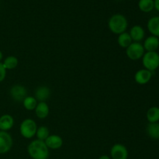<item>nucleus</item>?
Returning <instances> with one entry per match:
<instances>
[{
    "mask_svg": "<svg viewBox=\"0 0 159 159\" xmlns=\"http://www.w3.org/2000/svg\"><path fill=\"white\" fill-rule=\"evenodd\" d=\"M27 152L32 159H48L49 148L44 141L37 139L31 141L27 147Z\"/></svg>",
    "mask_w": 159,
    "mask_h": 159,
    "instance_id": "obj_1",
    "label": "nucleus"
},
{
    "mask_svg": "<svg viewBox=\"0 0 159 159\" xmlns=\"http://www.w3.org/2000/svg\"><path fill=\"white\" fill-rule=\"evenodd\" d=\"M127 26H128V22L127 18L122 14H114L109 19L108 27L113 34L119 35L126 32Z\"/></svg>",
    "mask_w": 159,
    "mask_h": 159,
    "instance_id": "obj_2",
    "label": "nucleus"
},
{
    "mask_svg": "<svg viewBox=\"0 0 159 159\" xmlns=\"http://www.w3.org/2000/svg\"><path fill=\"white\" fill-rule=\"evenodd\" d=\"M142 64L144 68L155 71L159 68V54L157 51H148L142 57Z\"/></svg>",
    "mask_w": 159,
    "mask_h": 159,
    "instance_id": "obj_3",
    "label": "nucleus"
},
{
    "mask_svg": "<svg viewBox=\"0 0 159 159\" xmlns=\"http://www.w3.org/2000/svg\"><path fill=\"white\" fill-rule=\"evenodd\" d=\"M37 126L35 121L32 119H25L22 121L20 126V134L26 139H31L36 135Z\"/></svg>",
    "mask_w": 159,
    "mask_h": 159,
    "instance_id": "obj_4",
    "label": "nucleus"
},
{
    "mask_svg": "<svg viewBox=\"0 0 159 159\" xmlns=\"http://www.w3.org/2000/svg\"><path fill=\"white\" fill-rule=\"evenodd\" d=\"M144 54V48L143 44L138 42H133L127 48H126V55L132 61L142 58Z\"/></svg>",
    "mask_w": 159,
    "mask_h": 159,
    "instance_id": "obj_5",
    "label": "nucleus"
},
{
    "mask_svg": "<svg viewBox=\"0 0 159 159\" xmlns=\"http://www.w3.org/2000/svg\"><path fill=\"white\" fill-rule=\"evenodd\" d=\"M9 95L16 102H23V99L27 96V90L25 86L17 84L11 87Z\"/></svg>",
    "mask_w": 159,
    "mask_h": 159,
    "instance_id": "obj_6",
    "label": "nucleus"
},
{
    "mask_svg": "<svg viewBox=\"0 0 159 159\" xmlns=\"http://www.w3.org/2000/svg\"><path fill=\"white\" fill-rule=\"evenodd\" d=\"M13 144L12 138L8 132L0 130V155H3L11 150Z\"/></svg>",
    "mask_w": 159,
    "mask_h": 159,
    "instance_id": "obj_7",
    "label": "nucleus"
},
{
    "mask_svg": "<svg viewBox=\"0 0 159 159\" xmlns=\"http://www.w3.org/2000/svg\"><path fill=\"white\" fill-rule=\"evenodd\" d=\"M110 155L113 159H127L128 151L122 144H115L110 149Z\"/></svg>",
    "mask_w": 159,
    "mask_h": 159,
    "instance_id": "obj_8",
    "label": "nucleus"
},
{
    "mask_svg": "<svg viewBox=\"0 0 159 159\" xmlns=\"http://www.w3.org/2000/svg\"><path fill=\"white\" fill-rule=\"evenodd\" d=\"M152 78V72L145 69L142 68L140 69L135 73L134 75V80L139 85H146L151 81Z\"/></svg>",
    "mask_w": 159,
    "mask_h": 159,
    "instance_id": "obj_9",
    "label": "nucleus"
},
{
    "mask_svg": "<svg viewBox=\"0 0 159 159\" xmlns=\"http://www.w3.org/2000/svg\"><path fill=\"white\" fill-rule=\"evenodd\" d=\"M47 147L52 150H57L61 148L63 145V140L60 136L57 134L49 135L48 138L44 141Z\"/></svg>",
    "mask_w": 159,
    "mask_h": 159,
    "instance_id": "obj_10",
    "label": "nucleus"
},
{
    "mask_svg": "<svg viewBox=\"0 0 159 159\" xmlns=\"http://www.w3.org/2000/svg\"><path fill=\"white\" fill-rule=\"evenodd\" d=\"M129 34H130L133 42H138V43H140L144 38L145 31H144V28L141 26L135 25V26H132L131 29L130 30Z\"/></svg>",
    "mask_w": 159,
    "mask_h": 159,
    "instance_id": "obj_11",
    "label": "nucleus"
},
{
    "mask_svg": "<svg viewBox=\"0 0 159 159\" xmlns=\"http://www.w3.org/2000/svg\"><path fill=\"white\" fill-rule=\"evenodd\" d=\"M14 125V119L11 115L3 114L0 116V130L8 132Z\"/></svg>",
    "mask_w": 159,
    "mask_h": 159,
    "instance_id": "obj_12",
    "label": "nucleus"
},
{
    "mask_svg": "<svg viewBox=\"0 0 159 159\" xmlns=\"http://www.w3.org/2000/svg\"><path fill=\"white\" fill-rule=\"evenodd\" d=\"M143 47L144 51H157L159 48V38L155 36H150L147 37L144 42Z\"/></svg>",
    "mask_w": 159,
    "mask_h": 159,
    "instance_id": "obj_13",
    "label": "nucleus"
},
{
    "mask_svg": "<svg viewBox=\"0 0 159 159\" xmlns=\"http://www.w3.org/2000/svg\"><path fill=\"white\" fill-rule=\"evenodd\" d=\"M51 96V89L47 86H40L35 90V96L39 102H46Z\"/></svg>",
    "mask_w": 159,
    "mask_h": 159,
    "instance_id": "obj_14",
    "label": "nucleus"
},
{
    "mask_svg": "<svg viewBox=\"0 0 159 159\" xmlns=\"http://www.w3.org/2000/svg\"><path fill=\"white\" fill-rule=\"evenodd\" d=\"M34 110L36 116L39 119H45L49 115V107L46 102H39Z\"/></svg>",
    "mask_w": 159,
    "mask_h": 159,
    "instance_id": "obj_15",
    "label": "nucleus"
},
{
    "mask_svg": "<svg viewBox=\"0 0 159 159\" xmlns=\"http://www.w3.org/2000/svg\"><path fill=\"white\" fill-rule=\"evenodd\" d=\"M148 30L152 36L159 37V16H153L148 21Z\"/></svg>",
    "mask_w": 159,
    "mask_h": 159,
    "instance_id": "obj_16",
    "label": "nucleus"
},
{
    "mask_svg": "<svg viewBox=\"0 0 159 159\" xmlns=\"http://www.w3.org/2000/svg\"><path fill=\"white\" fill-rule=\"evenodd\" d=\"M148 135L154 140L159 139V123H149L146 128Z\"/></svg>",
    "mask_w": 159,
    "mask_h": 159,
    "instance_id": "obj_17",
    "label": "nucleus"
},
{
    "mask_svg": "<svg viewBox=\"0 0 159 159\" xmlns=\"http://www.w3.org/2000/svg\"><path fill=\"white\" fill-rule=\"evenodd\" d=\"M117 43L120 48H125L126 49V48H128L133 43V40H132L129 33L124 32L118 35Z\"/></svg>",
    "mask_w": 159,
    "mask_h": 159,
    "instance_id": "obj_18",
    "label": "nucleus"
},
{
    "mask_svg": "<svg viewBox=\"0 0 159 159\" xmlns=\"http://www.w3.org/2000/svg\"><path fill=\"white\" fill-rule=\"evenodd\" d=\"M146 116L149 123H158L159 121V107H152L149 108Z\"/></svg>",
    "mask_w": 159,
    "mask_h": 159,
    "instance_id": "obj_19",
    "label": "nucleus"
},
{
    "mask_svg": "<svg viewBox=\"0 0 159 159\" xmlns=\"http://www.w3.org/2000/svg\"><path fill=\"white\" fill-rule=\"evenodd\" d=\"M138 8L143 12H150L155 9L154 0H139Z\"/></svg>",
    "mask_w": 159,
    "mask_h": 159,
    "instance_id": "obj_20",
    "label": "nucleus"
},
{
    "mask_svg": "<svg viewBox=\"0 0 159 159\" xmlns=\"http://www.w3.org/2000/svg\"><path fill=\"white\" fill-rule=\"evenodd\" d=\"M19 63V60L15 56H8L5 58V60L3 61L2 64L4 65L5 68L6 70H12L15 69L17 67Z\"/></svg>",
    "mask_w": 159,
    "mask_h": 159,
    "instance_id": "obj_21",
    "label": "nucleus"
},
{
    "mask_svg": "<svg viewBox=\"0 0 159 159\" xmlns=\"http://www.w3.org/2000/svg\"><path fill=\"white\" fill-rule=\"evenodd\" d=\"M37 100L34 96H26L23 101V107L26 110H34L37 105Z\"/></svg>",
    "mask_w": 159,
    "mask_h": 159,
    "instance_id": "obj_22",
    "label": "nucleus"
},
{
    "mask_svg": "<svg viewBox=\"0 0 159 159\" xmlns=\"http://www.w3.org/2000/svg\"><path fill=\"white\" fill-rule=\"evenodd\" d=\"M50 135V131L48 128L45 126H41L40 127H37V132H36V136H37V139L40 141H44L48 136Z\"/></svg>",
    "mask_w": 159,
    "mask_h": 159,
    "instance_id": "obj_23",
    "label": "nucleus"
},
{
    "mask_svg": "<svg viewBox=\"0 0 159 159\" xmlns=\"http://www.w3.org/2000/svg\"><path fill=\"white\" fill-rule=\"evenodd\" d=\"M6 71L2 62H0V82H2L6 77Z\"/></svg>",
    "mask_w": 159,
    "mask_h": 159,
    "instance_id": "obj_24",
    "label": "nucleus"
},
{
    "mask_svg": "<svg viewBox=\"0 0 159 159\" xmlns=\"http://www.w3.org/2000/svg\"><path fill=\"white\" fill-rule=\"evenodd\" d=\"M154 4H155V9L159 12V0H154Z\"/></svg>",
    "mask_w": 159,
    "mask_h": 159,
    "instance_id": "obj_25",
    "label": "nucleus"
},
{
    "mask_svg": "<svg viewBox=\"0 0 159 159\" xmlns=\"http://www.w3.org/2000/svg\"><path fill=\"white\" fill-rule=\"evenodd\" d=\"M99 159H110V157L107 155H101Z\"/></svg>",
    "mask_w": 159,
    "mask_h": 159,
    "instance_id": "obj_26",
    "label": "nucleus"
},
{
    "mask_svg": "<svg viewBox=\"0 0 159 159\" xmlns=\"http://www.w3.org/2000/svg\"><path fill=\"white\" fill-rule=\"evenodd\" d=\"M2 58H3V54H2V51L0 50V62H2Z\"/></svg>",
    "mask_w": 159,
    "mask_h": 159,
    "instance_id": "obj_27",
    "label": "nucleus"
}]
</instances>
